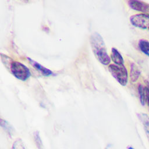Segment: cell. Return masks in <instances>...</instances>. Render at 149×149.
<instances>
[{
	"instance_id": "6da1fadb",
	"label": "cell",
	"mask_w": 149,
	"mask_h": 149,
	"mask_svg": "<svg viewBox=\"0 0 149 149\" xmlns=\"http://www.w3.org/2000/svg\"><path fill=\"white\" fill-rule=\"evenodd\" d=\"M91 44L93 51L98 60L104 65H109L111 60L102 37L98 33H95L91 37Z\"/></svg>"
},
{
	"instance_id": "7a4b0ae2",
	"label": "cell",
	"mask_w": 149,
	"mask_h": 149,
	"mask_svg": "<svg viewBox=\"0 0 149 149\" xmlns=\"http://www.w3.org/2000/svg\"><path fill=\"white\" fill-rule=\"evenodd\" d=\"M108 70L112 76L121 86H125L127 84L128 72L125 65L118 66L115 64H111L108 66Z\"/></svg>"
},
{
	"instance_id": "3957f363",
	"label": "cell",
	"mask_w": 149,
	"mask_h": 149,
	"mask_svg": "<svg viewBox=\"0 0 149 149\" xmlns=\"http://www.w3.org/2000/svg\"><path fill=\"white\" fill-rule=\"evenodd\" d=\"M130 22L134 27L149 30V13H142L130 17Z\"/></svg>"
},
{
	"instance_id": "277c9868",
	"label": "cell",
	"mask_w": 149,
	"mask_h": 149,
	"mask_svg": "<svg viewBox=\"0 0 149 149\" xmlns=\"http://www.w3.org/2000/svg\"><path fill=\"white\" fill-rule=\"evenodd\" d=\"M10 69L13 74L19 80H26L30 76L29 69L19 62H13L11 64Z\"/></svg>"
},
{
	"instance_id": "5b68a950",
	"label": "cell",
	"mask_w": 149,
	"mask_h": 149,
	"mask_svg": "<svg viewBox=\"0 0 149 149\" xmlns=\"http://www.w3.org/2000/svg\"><path fill=\"white\" fill-rule=\"evenodd\" d=\"M129 7L139 12H142L144 13L149 12V4L141 1L130 0L127 2Z\"/></svg>"
},
{
	"instance_id": "8992f818",
	"label": "cell",
	"mask_w": 149,
	"mask_h": 149,
	"mask_svg": "<svg viewBox=\"0 0 149 149\" xmlns=\"http://www.w3.org/2000/svg\"><path fill=\"white\" fill-rule=\"evenodd\" d=\"M111 60L114 63L113 64L118 66L124 65V60L118 50L115 48H112L111 49Z\"/></svg>"
},
{
	"instance_id": "52a82bcc",
	"label": "cell",
	"mask_w": 149,
	"mask_h": 149,
	"mask_svg": "<svg viewBox=\"0 0 149 149\" xmlns=\"http://www.w3.org/2000/svg\"><path fill=\"white\" fill-rule=\"evenodd\" d=\"M140 75V71L137 66L134 63H132L130 69V79L132 83L137 81Z\"/></svg>"
},
{
	"instance_id": "ba28073f",
	"label": "cell",
	"mask_w": 149,
	"mask_h": 149,
	"mask_svg": "<svg viewBox=\"0 0 149 149\" xmlns=\"http://www.w3.org/2000/svg\"><path fill=\"white\" fill-rule=\"evenodd\" d=\"M138 118L141 120L146 133L149 135V116L147 114L144 113H137Z\"/></svg>"
},
{
	"instance_id": "9c48e42d",
	"label": "cell",
	"mask_w": 149,
	"mask_h": 149,
	"mask_svg": "<svg viewBox=\"0 0 149 149\" xmlns=\"http://www.w3.org/2000/svg\"><path fill=\"white\" fill-rule=\"evenodd\" d=\"M28 59L29 60L30 62L32 64V65H33L34 68H36L37 69H38L39 71H40L44 75H45V76H49V75H51V74L52 73V72L50 70H49V69L45 68V67L42 66V65H40L39 63L36 62L35 61L31 60V59H30V58H28Z\"/></svg>"
},
{
	"instance_id": "30bf717a",
	"label": "cell",
	"mask_w": 149,
	"mask_h": 149,
	"mask_svg": "<svg viewBox=\"0 0 149 149\" xmlns=\"http://www.w3.org/2000/svg\"><path fill=\"white\" fill-rule=\"evenodd\" d=\"M140 50L144 54L149 56V41L146 40H140L138 44Z\"/></svg>"
},
{
	"instance_id": "8fae6325",
	"label": "cell",
	"mask_w": 149,
	"mask_h": 149,
	"mask_svg": "<svg viewBox=\"0 0 149 149\" xmlns=\"http://www.w3.org/2000/svg\"><path fill=\"white\" fill-rule=\"evenodd\" d=\"M138 93L139 95V99L141 104L144 106L146 104V99H145V90H144V86L141 84H139L137 87Z\"/></svg>"
},
{
	"instance_id": "7c38bea8",
	"label": "cell",
	"mask_w": 149,
	"mask_h": 149,
	"mask_svg": "<svg viewBox=\"0 0 149 149\" xmlns=\"http://www.w3.org/2000/svg\"><path fill=\"white\" fill-rule=\"evenodd\" d=\"M144 90H145L146 103H147L148 106L149 107V85L148 84H147V86L144 87Z\"/></svg>"
},
{
	"instance_id": "4fadbf2b",
	"label": "cell",
	"mask_w": 149,
	"mask_h": 149,
	"mask_svg": "<svg viewBox=\"0 0 149 149\" xmlns=\"http://www.w3.org/2000/svg\"><path fill=\"white\" fill-rule=\"evenodd\" d=\"M13 149H25L24 147L20 144V143H17L16 141L13 144Z\"/></svg>"
},
{
	"instance_id": "5bb4252c",
	"label": "cell",
	"mask_w": 149,
	"mask_h": 149,
	"mask_svg": "<svg viewBox=\"0 0 149 149\" xmlns=\"http://www.w3.org/2000/svg\"><path fill=\"white\" fill-rule=\"evenodd\" d=\"M0 125L4 127H6V123L3 120H2L1 118H0Z\"/></svg>"
},
{
	"instance_id": "9a60e30c",
	"label": "cell",
	"mask_w": 149,
	"mask_h": 149,
	"mask_svg": "<svg viewBox=\"0 0 149 149\" xmlns=\"http://www.w3.org/2000/svg\"><path fill=\"white\" fill-rule=\"evenodd\" d=\"M127 149H134V148H133L132 147L130 146V147H128V148H127Z\"/></svg>"
}]
</instances>
